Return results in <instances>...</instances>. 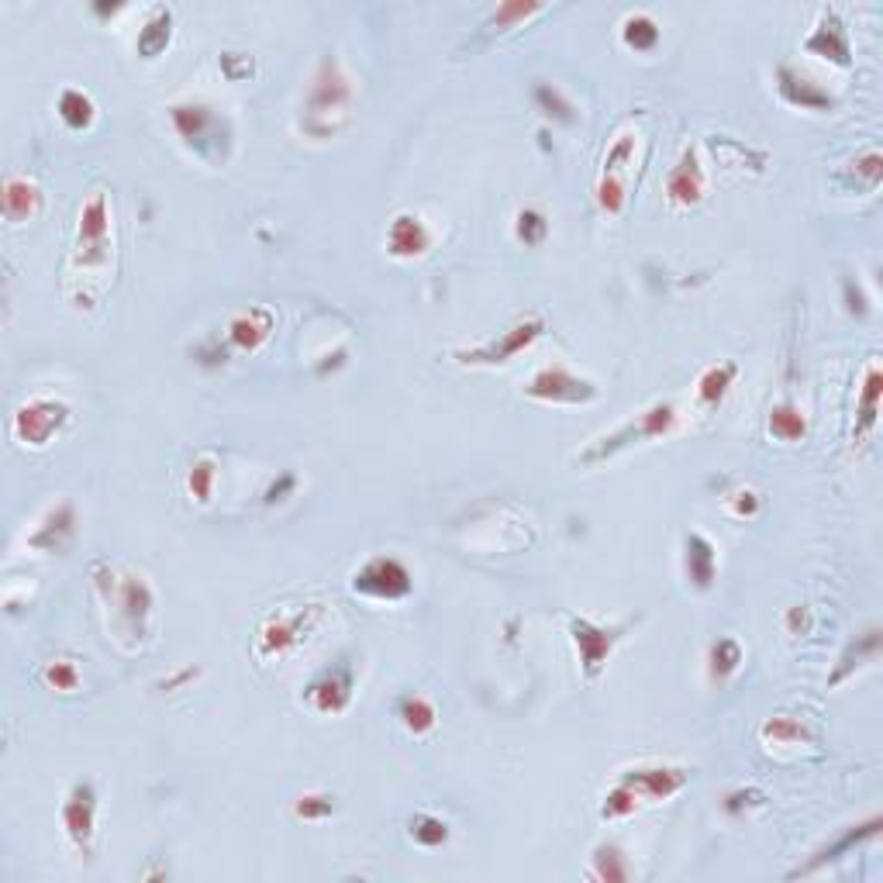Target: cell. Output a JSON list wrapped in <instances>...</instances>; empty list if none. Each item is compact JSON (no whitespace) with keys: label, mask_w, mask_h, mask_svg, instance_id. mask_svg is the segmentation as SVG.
<instances>
[{"label":"cell","mask_w":883,"mask_h":883,"mask_svg":"<svg viewBox=\"0 0 883 883\" xmlns=\"http://www.w3.org/2000/svg\"><path fill=\"white\" fill-rule=\"evenodd\" d=\"M349 107H353V83L335 55H325L315 70V76H311L301 128L311 138H332L349 125V118H353Z\"/></svg>","instance_id":"6da1fadb"},{"label":"cell","mask_w":883,"mask_h":883,"mask_svg":"<svg viewBox=\"0 0 883 883\" xmlns=\"http://www.w3.org/2000/svg\"><path fill=\"white\" fill-rule=\"evenodd\" d=\"M676 429V408L673 404H652L645 411H639L635 418H629L621 424V429H614L611 435H601V439H593L580 455H577V463L580 466H597V463H605L611 460V455H618L621 449H629V445H639V442H652V439H663Z\"/></svg>","instance_id":"7a4b0ae2"},{"label":"cell","mask_w":883,"mask_h":883,"mask_svg":"<svg viewBox=\"0 0 883 883\" xmlns=\"http://www.w3.org/2000/svg\"><path fill=\"white\" fill-rule=\"evenodd\" d=\"M169 122H174L177 135L187 141V146L204 156L211 162L224 159L228 149H232V125H228L214 107H208L204 101H180L169 107Z\"/></svg>","instance_id":"3957f363"},{"label":"cell","mask_w":883,"mask_h":883,"mask_svg":"<svg viewBox=\"0 0 883 883\" xmlns=\"http://www.w3.org/2000/svg\"><path fill=\"white\" fill-rule=\"evenodd\" d=\"M546 332V318L543 315H535V311H528V315H522L511 328H504L497 338L491 341H480V346H470V349H455L452 359L460 362V366H504L511 362L518 353H525L532 341H538Z\"/></svg>","instance_id":"277c9868"},{"label":"cell","mask_w":883,"mask_h":883,"mask_svg":"<svg viewBox=\"0 0 883 883\" xmlns=\"http://www.w3.org/2000/svg\"><path fill=\"white\" fill-rule=\"evenodd\" d=\"M70 418H73V411L66 401H55V397H32V401L21 404L11 414V439L28 445V449H45L66 429Z\"/></svg>","instance_id":"5b68a950"},{"label":"cell","mask_w":883,"mask_h":883,"mask_svg":"<svg viewBox=\"0 0 883 883\" xmlns=\"http://www.w3.org/2000/svg\"><path fill=\"white\" fill-rule=\"evenodd\" d=\"M353 590L369 601H404L414 590V577L397 556H374L353 574Z\"/></svg>","instance_id":"8992f818"},{"label":"cell","mask_w":883,"mask_h":883,"mask_svg":"<svg viewBox=\"0 0 883 883\" xmlns=\"http://www.w3.org/2000/svg\"><path fill=\"white\" fill-rule=\"evenodd\" d=\"M597 390L587 377H577L574 369H566L563 362H553V366H543L538 374L525 383V397L532 401H543V404H590L597 401Z\"/></svg>","instance_id":"52a82bcc"},{"label":"cell","mask_w":883,"mask_h":883,"mask_svg":"<svg viewBox=\"0 0 883 883\" xmlns=\"http://www.w3.org/2000/svg\"><path fill=\"white\" fill-rule=\"evenodd\" d=\"M624 632H629V624H614V629H605V624H593L587 618H569V639H574V645H577L580 670H584V676L590 683L605 673L611 652L624 639Z\"/></svg>","instance_id":"ba28073f"},{"label":"cell","mask_w":883,"mask_h":883,"mask_svg":"<svg viewBox=\"0 0 883 883\" xmlns=\"http://www.w3.org/2000/svg\"><path fill=\"white\" fill-rule=\"evenodd\" d=\"M76 260L83 266H104L111 260V214H107L104 193H94L91 201H83L80 208Z\"/></svg>","instance_id":"9c48e42d"},{"label":"cell","mask_w":883,"mask_h":883,"mask_svg":"<svg viewBox=\"0 0 883 883\" xmlns=\"http://www.w3.org/2000/svg\"><path fill=\"white\" fill-rule=\"evenodd\" d=\"M63 832L76 852L91 856L97 835V790L91 780H76L63 801Z\"/></svg>","instance_id":"30bf717a"},{"label":"cell","mask_w":883,"mask_h":883,"mask_svg":"<svg viewBox=\"0 0 883 883\" xmlns=\"http://www.w3.org/2000/svg\"><path fill=\"white\" fill-rule=\"evenodd\" d=\"M107 605H114V611H118L128 635H141V632H146L149 618H153V608H156L153 584L141 574H125L118 580V587H114Z\"/></svg>","instance_id":"8fae6325"},{"label":"cell","mask_w":883,"mask_h":883,"mask_svg":"<svg viewBox=\"0 0 883 883\" xmlns=\"http://www.w3.org/2000/svg\"><path fill=\"white\" fill-rule=\"evenodd\" d=\"M618 780L629 784L642 805H660L687 787L691 774L680 770V766H639V770H624Z\"/></svg>","instance_id":"7c38bea8"},{"label":"cell","mask_w":883,"mask_h":883,"mask_svg":"<svg viewBox=\"0 0 883 883\" xmlns=\"http://www.w3.org/2000/svg\"><path fill=\"white\" fill-rule=\"evenodd\" d=\"M880 814H870L866 821H860V824H849V829L839 835V839H832V842H824L821 849H814L811 852V860L808 863H801L797 870H790V880H797V876H811V873H818L821 866H829V863H839L842 856H849L852 849L856 845H863V842H870V839H876L880 835Z\"/></svg>","instance_id":"4fadbf2b"},{"label":"cell","mask_w":883,"mask_h":883,"mask_svg":"<svg viewBox=\"0 0 883 883\" xmlns=\"http://www.w3.org/2000/svg\"><path fill=\"white\" fill-rule=\"evenodd\" d=\"M304 701L318 715H341L353 701V673L349 666H328L304 687Z\"/></svg>","instance_id":"5bb4252c"},{"label":"cell","mask_w":883,"mask_h":883,"mask_svg":"<svg viewBox=\"0 0 883 883\" xmlns=\"http://www.w3.org/2000/svg\"><path fill=\"white\" fill-rule=\"evenodd\" d=\"M73 538H76V511L73 504H55L49 515L35 525V532L28 535V546L39 549V553H66L73 546Z\"/></svg>","instance_id":"9a60e30c"},{"label":"cell","mask_w":883,"mask_h":883,"mask_svg":"<svg viewBox=\"0 0 883 883\" xmlns=\"http://www.w3.org/2000/svg\"><path fill=\"white\" fill-rule=\"evenodd\" d=\"M304 632H307V614H270L260 624V635H255V656L260 660L283 656V652L301 642Z\"/></svg>","instance_id":"2e32d148"},{"label":"cell","mask_w":883,"mask_h":883,"mask_svg":"<svg viewBox=\"0 0 883 883\" xmlns=\"http://www.w3.org/2000/svg\"><path fill=\"white\" fill-rule=\"evenodd\" d=\"M704 197V169L694 149H683L673 169L666 174V201L673 208H694Z\"/></svg>","instance_id":"e0dca14e"},{"label":"cell","mask_w":883,"mask_h":883,"mask_svg":"<svg viewBox=\"0 0 883 883\" xmlns=\"http://www.w3.org/2000/svg\"><path fill=\"white\" fill-rule=\"evenodd\" d=\"M432 245V232H429V224H424L421 214H397L387 228V252L393 255V260H418V255H424Z\"/></svg>","instance_id":"ac0fdd59"},{"label":"cell","mask_w":883,"mask_h":883,"mask_svg":"<svg viewBox=\"0 0 883 883\" xmlns=\"http://www.w3.org/2000/svg\"><path fill=\"white\" fill-rule=\"evenodd\" d=\"M805 49L811 55H821V60H829L835 66H849L852 63V49H849V32L845 24L839 21L835 11H824L821 21L814 24V32L808 35Z\"/></svg>","instance_id":"d6986e66"},{"label":"cell","mask_w":883,"mask_h":883,"mask_svg":"<svg viewBox=\"0 0 883 883\" xmlns=\"http://www.w3.org/2000/svg\"><path fill=\"white\" fill-rule=\"evenodd\" d=\"M777 91H780V97H784L790 107H801V111H829V107L835 104L829 91L818 87L814 80H808L805 73H797V70L787 66V63L777 70Z\"/></svg>","instance_id":"ffe728a7"},{"label":"cell","mask_w":883,"mask_h":883,"mask_svg":"<svg viewBox=\"0 0 883 883\" xmlns=\"http://www.w3.org/2000/svg\"><path fill=\"white\" fill-rule=\"evenodd\" d=\"M683 574H687V584L694 590H707L711 584H715L718 553L701 532H691L687 538H683Z\"/></svg>","instance_id":"44dd1931"},{"label":"cell","mask_w":883,"mask_h":883,"mask_svg":"<svg viewBox=\"0 0 883 883\" xmlns=\"http://www.w3.org/2000/svg\"><path fill=\"white\" fill-rule=\"evenodd\" d=\"M273 332V311L270 307H249L228 322V341L242 353H255Z\"/></svg>","instance_id":"7402d4cb"},{"label":"cell","mask_w":883,"mask_h":883,"mask_svg":"<svg viewBox=\"0 0 883 883\" xmlns=\"http://www.w3.org/2000/svg\"><path fill=\"white\" fill-rule=\"evenodd\" d=\"M0 208H4V218L11 224L32 221L42 211V190L35 180L28 177H8L4 190H0Z\"/></svg>","instance_id":"603a6c76"},{"label":"cell","mask_w":883,"mask_h":883,"mask_svg":"<svg viewBox=\"0 0 883 883\" xmlns=\"http://www.w3.org/2000/svg\"><path fill=\"white\" fill-rule=\"evenodd\" d=\"M169 42H174V11L159 4L149 11L146 21H141L138 35H135V52L141 55V60H159V55L169 49Z\"/></svg>","instance_id":"cb8c5ba5"},{"label":"cell","mask_w":883,"mask_h":883,"mask_svg":"<svg viewBox=\"0 0 883 883\" xmlns=\"http://www.w3.org/2000/svg\"><path fill=\"white\" fill-rule=\"evenodd\" d=\"M880 397H883V374H880V362H870L866 380L860 387V401H856V429H852V442H863L876 429Z\"/></svg>","instance_id":"d4e9b609"},{"label":"cell","mask_w":883,"mask_h":883,"mask_svg":"<svg viewBox=\"0 0 883 883\" xmlns=\"http://www.w3.org/2000/svg\"><path fill=\"white\" fill-rule=\"evenodd\" d=\"M876 656H880V629L873 624V629H866L863 635H856V639H852V642L845 645V652L839 656V666H835V673L829 676V687H839V683H842V680H849V676L856 673V670H863V666L876 663Z\"/></svg>","instance_id":"484cf974"},{"label":"cell","mask_w":883,"mask_h":883,"mask_svg":"<svg viewBox=\"0 0 883 883\" xmlns=\"http://www.w3.org/2000/svg\"><path fill=\"white\" fill-rule=\"evenodd\" d=\"M842 180L849 190H856V193H873L883 180V156L876 149H866L860 153L852 162H845L842 169Z\"/></svg>","instance_id":"4316f807"},{"label":"cell","mask_w":883,"mask_h":883,"mask_svg":"<svg viewBox=\"0 0 883 883\" xmlns=\"http://www.w3.org/2000/svg\"><path fill=\"white\" fill-rule=\"evenodd\" d=\"M738 377V366L735 362H715V366H707L704 374L697 377V401L707 404V408H715L725 401V393L728 387L735 383Z\"/></svg>","instance_id":"83f0119b"},{"label":"cell","mask_w":883,"mask_h":883,"mask_svg":"<svg viewBox=\"0 0 883 883\" xmlns=\"http://www.w3.org/2000/svg\"><path fill=\"white\" fill-rule=\"evenodd\" d=\"M55 111H60V118L70 132H87L97 118V107L91 101V94H83L76 87H66L60 94V104H55Z\"/></svg>","instance_id":"f1b7e54d"},{"label":"cell","mask_w":883,"mask_h":883,"mask_svg":"<svg viewBox=\"0 0 883 883\" xmlns=\"http://www.w3.org/2000/svg\"><path fill=\"white\" fill-rule=\"evenodd\" d=\"M590 880L624 883V880H632V866H629V860H624V852L618 845H597L593 849V863H590Z\"/></svg>","instance_id":"f546056e"},{"label":"cell","mask_w":883,"mask_h":883,"mask_svg":"<svg viewBox=\"0 0 883 883\" xmlns=\"http://www.w3.org/2000/svg\"><path fill=\"white\" fill-rule=\"evenodd\" d=\"M766 429H770V435L780 439V442H801L808 435V418H805V411L797 408V404L784 401V404H777L770 411V421H766Z\"/></svg>","instance_id":"4dcf8cb0"},{"label":"cell","mask_w":883,"mask_h":883,"mask_svg":"<svg viewBox=\"0 0 883 883\" xmlns=\"http://www.w3.org/2000/svg\"><path fill=\"white\" fill-rule=\"evenodd\" d=\"M660 24L652 21L645 11H635V14H629L621 21V42L629 45V49H635V52H649V49H656L660 45Z\"/></svg>","instance_id":"1f68e13d"},{"label":"cell","mask_w":883,"mask_h":883,"mask_svg":"<svg viewBox=\"0 0 883 883\" xmlns=\"http://www.w3.org/2000/svg\"><path fill=\"white\" fill-rule=\"evenodd\" d=\"M746 660V652L743 645H738V639H718V642H711L707 649V670H711V680H728L738 666H743Z\"/></svg>","instance_id":"d6a6232c"},{"label":"cell","mask_w":883,"mask_h":883,"mask_svg":"<svg viewBox=\"0 0 883 883\" xmlns=\"http://www.w3.org/2000/svg\"><path fill=\"white\" fill-rule=\"evenodd\" d=\"M759 738H763L766 746H805V743H811L808 732H805V725H801V722H793V718H787V715L766 718V722L759 725Z\"/></svg>","instance_id":"836d02e7"},{"label":"cell","mask_w":883,"mask_h":883,"mask_svg":"<svg viewBox=\"0 0 883 883\" xmlns=\"http://www.w3.org/2000/svg\"><path fill=\"white\" fill-rule=\"evenodd\" d=\"M397 718H401V725L411 732V735H424V732H432L435 728V707H432V701H424V697H418V694H411V697H404L401 701V707H397Z\"/></svg>","instance_id":"e575fe53"},{"label":"cell","mask_w":883,"mask_h":883,"mask_svg":"<svg viewBox=\"0 0 883 883\" xmlns=\"http://www.w3.org/2000/svg\"><path fill=\"white\" fill-rule=\"evenodd\" d=\"M535 104L543 114H549L553 122H577V107L563 97V91L556 83H535Z\"/></svg>","instance_id":"d590c367"},{"label":"cell","mask_w":883,"mask_h":883,"mask_svg":"<svg viewBox=\"0 0 883 883\" xmlns=\"http://www.w3.org/2000/svg\"><path fill=\"white\" fill-rule=\"evenodd\" d=\"M642 808V801H639V793L629 787V784H614L608 793H605V805H601V818L605 821H621V818H632L635 811Z\"/></svg>","instance_id":"8d00e7d4"},{"label":"cell","mask_w":883,"mask_h":883,"mask_svg":"<svg viewBox=\"0 0 883 883\" xmlns=\"http://www.w3.org/2000/svg\"><path fill=\"white\" fill-rule=\"evenodd\" d=\"M549 235V218L538 208H522L515 214V239L522 245H543Z\"/></svg>","instance_id":"74e56055"},{"label":"cell","mask_w":883,"mask_h":883,"mask_svg":"<svg viewBox=\"0 0 883 883\" xmlns=\"http://www.w3.org/2000/svg\"><path fill=\"white\" fill-rule=\"evenodd\" d=\"M408 829H411V839L418 845H424V849H439V845L449 842V824L442 818H435V814H424V811L414 814Z\"/></svg>","instance_id":"f35d334b"},{"label":"cell","mask_w":883,"mask_h":883,"mask_svg":"<svg viewBox=\"0 0 883 883\" xmlns=\"http://www.w3.org/2000/svg\"><path fill=\"white\" fill-rule=\"evenodd\" d=\"M214 476H218V470H214V460H208V455L190 466V473H187V491H190V497L197 504H208L214 497Z\"/></svg>","instance_id":"ab89813d"},{"label":"cell","mask_w":883,"mask_h":883,"mask_svg":"<svg viewBox=\"0 0 883 883\" xmlns=\"http://www.w3.org/2000/svg\"><path fill=\"white\" fill-rule=\"evenodd\" d=\"M42 680H45V687L66 694V691H76L80 687V670L70 660H52V663H45Z\"/></svg>","instance_id":"60d3db41"},{"label":"cell","mask_w":883,"mask_h":883,"mask_svg":"<svg viewBox=\"0 0 883 883\" xmlns=\"http://www.w3.org/2000/svg\"><path fill=\"white\" fill-rule=\"evenodd\" d=\"M294 814L301 821H325L335 814V797L328 793H301L294 801Z\"/></svg>","instance_id":"b9f144b4"},{"label":"cell","mask_w":883,"mask_h":883,"mask_svg":"<svg viewBox=\"0 0 883 883\" xmlns=\"http://www.w3.org/2000/svg\"><path fill=\"white\" fill-rule=\"evenodd\" d=\"M538 11H543V8L532 4V0H511V4H497V11L491 14V28L504 32V28L518 24V21H528V18L538 14Z\"/></svg>","instance_id":"7bdbcfd3"},{"label":"cell","mask_w":883,"mask_h":883,"mask_svg":"<svg viewBox=\"0 0 883 883\" xmlns=\"http://www.w3.org/2000/svg\"><path fill=\"white\" fill-rule=\"evenodd\" d=\"M597 204H601L608 214H621L624 208V180L621 174H605L601 183H597Z\"/></svg>","instance_id":"ee69618b"},{"label":"cell","mask_w":883,"mask_h":883,"mask_svg":"<svg viewBox=\"0 0 883 883\" xmlns=\"http://www.w3.org/2000/svg\"><path fill=\"white\" fill-rule=\"evenodd\" d=\"M766 801L763 797V790H756V787H738V790H732L728 797H725V814H732V818H743L746 811H753V808H759Z\"/></svg>","instance_id":"f6af8a7d"},{"label":"cell","mask_w":883,"mask_h":883,"mask_svg":"<svg viewBox=\"0 0 883 883\" xmlns=\"http://www.w3.org/2000/svg\"><path fill=\"white\" fill-rule=\"evenodd\" d=\"M759 504H763V497L756 491H749V487L728 497V511H732L735 518H753L756 511H759Z\"/></svg>","instance_id":"bcb514c9"},{"label":"cell","mask_w":883,"mask_h":883,"mask_svg":"<svg viewBox=\"0 0 883 883\" xmlns=\"http://www.w3.org/2000/svg\"><path fill=\"white\" fill-rule=\"evenodd\" d=\"M221 66L228 70V76H232V80H242V76H249V73L255 70V63L249 60V55H242V52H228V55H221Z\"/></svg>","instance_id":"7dc6e473"},{"label":"cell","mask_w":883,"mask_h":883,"mask_svg":"<svg viewBox=\"0 0 883 883\" xmlns=\"http://www.w3.org/2000/svg\"><path fill=\"white\" fill-rule=\"evenodd\" d=\"M787 632H790V635H808V632H811V611L801 608V605L790 608V611H787Z\"/></svg>","instance_id":"c3c4849f"},{"label":"cell","mask_w":883,"mask_h":883,"mask_svg":"<svg viewBox=\"0 0 883 883\" xmlns=\"http://www.w3.org/2000/svg\"><path fill=\"white\" fill-rule=\"evenodd\" d=\"M294 487H297V476H294V473H280V480H273V483H270V491L263 494V501H266V504H273V501H283V497H287Z\"/></svg>","instance_id":"681fc988"},{"label":"cell","mask_w":883,"mask_h":883,"mask_svg":"<svg viewBox=\"0 0 883 883\" xmlns=\"http://www.w3.org/2000/svg\"><path fill=\"white\" fill-rule=\"evenodd\" d=\"M187 680H197V670H193V666H190V670H183V673H177V676L162 680V687L174 691V687H180V683H187Z\"/></svg>","instance_id":"f907efd6"}]
</instances>
